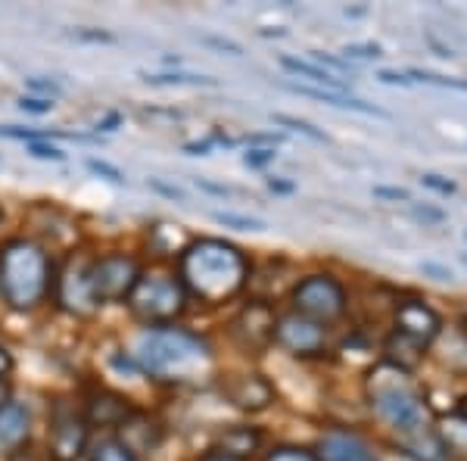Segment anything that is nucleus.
Masks as SVG:
<instances>
[{"mask_svg": "<svg viewBox=\"0 0 467 461\" xmlns=\"http://www.w3.org/2000/svg\"><path fill=\"white\" fill-rule=\"evenodd\" d=\"M268 187H271V191H275V194H293V184H290V181H277V178H271V181H268Z\"/></svg>", "mask_w": 467, "mask_h": 461, "instance_id": "a18cd8bd", "label": "nucleus"}, {"mask_svg": "<svg viewBox=\"0 0 467 461\" xmlns=\"http://www.w3.org/2000/svg\"><path fill=\"white\" fill-rule=\"evenodd\" d=\"M6 403H10V393H6V383L0 381V408H4Z\"/></svg>", "mask_w": 467, "mask_h": 461, "instance_id": "3c124183", "label": "nucleus"}, {"mask_svg": "<svg viewBox=\"0 0 467 461\" xmlns=\"http://www.w3.org/2000/svg\"><path fill=\"white\" fill-rule=\"evenodd\" d=\"M293 306L306 319L327 324L337 321L346 312V290L330 275H308L293 290Z\"/></svg>", "mask_w": 467, "mask_h": 461, "instance_id": "423d86ee", "label": "nucleus"}, {"mask_svg": "<svg viewBox=\"0 0 467 461\" xmlns=\"http://www.w3.org/2000/svg\"><path fill=\"white\" fill-rule=\"evenodd\" d=\"M420 271H424V275H433L436 281H451V271L442 268V266H436V262H424V266H420Z\"/></svg>", "mask_w": 467, "mask_h": 461, "instance_id": "e433bc0d", "label": "nucleus"}, {"mask_svg": "<svg viewBox=\"0 0 467 461\" xmlns=\"http://www.w3.org/2000/svg\"><path fill=\"white\" fill-rule=\"evenodd\" d=\"M378 79L383 81V85H399V88H409L411 85V79H409V75H399V72H380L378 75Z\"/></svg>", "mask_w": 467, "mask_h": 461, "instance_id": "4c0bfd02", "label": "nucleus"}, {"mask_svg": "<svg viewBox=\"0 0 467 461\" xmlns=\"http://www.w3.org/2000/svg\"><path fill=\"white\" fill-rule=\"evenodd\" d=\"M150 187H156V191H160V194H165V196H175V200H184V194H181L178 187L160 184V181H150Z\"/></svg>", "mask_w": 467, "mask_h": 461, "instance_id": "c03bdc74", "label": "nucleus"}, {"mask_svg": "<svg viewBox=\"0 0 467 461\" xmlns=\"http://www.w3.org/2000/svg\"><path fill=\"white\" fill-rule=\"evenodd\" d=\"M57 299L66 312L78 315V319H90L97 312V297L90 290V281H88V268L81 262H69L66 271L59 275V284H57Z\"/></svg>", "mask_w": 467, "mask_h": 461, "instance_id": "9b49d317", "label": "nucleus"}, {"mask_svg": "<svg viewBox=\"0 0 467 461\" xmlns=\"http://www.w3.org/2000/svg\"><path fill=\"white\" fill-rule=\"evenodd\" d=\"M281 66L293 75H303L312 88H324V90H337V94H346V81L334 79V75H327L324 69H318L315 63H306V59H296V57H281Z\"/></svg>", "mask_w": 467, "mask_h": 461, "instance_id": "a211bd4d", "label": "nucleus"}, {"mask_svg": "<svg viewBox=\"0 0 467 461\" xmlns=\"http://www.w3.org/2000/svg\"><path fill=\"white\" fill-rule=\"evenodd\" d=\"M10 461H37L35 456H28V452H16V456H13Z\"/></svg>", "mask_w": 467, "mask_h": 461, "instance_id": "603ef678", "label": "nucleus"}, {"mask_svg": "<svg viewBox=\"0 0 467 461\" xmlns=\"http://www.w3.org/2000/svg\"><path fill=\"white\" fill-rule=\"evenodd\" d=\"M259 440H262V436H259V430H255V427H231V430H224V434H222V449H218V452L244 461L250 452H255Z\"/></svg>", "mask_w": 467, "mask_h": 461, "instance_id": "6ab92c4d", "label": "nucleus"}, {"mask_svg": "<svg viewBox=\"0 0 467 461\" xmlns=\"http://www.w3.org/2000/svg\"><path fill=\"white\" fill-rule=\"evenodd\" d=\"M374 196H387V200H409V191H402V187H374Z\"/></svg>", "mask_w": 467, "mask_h": 461, "instance_id": "58836bf2", "label": "nucleus"}, {"mask_svg": "<svg viewBox=\"0 0 467 461\" xmlns=\"http://www.w3.org/2000/svg\"><path fill=\"white\" fill-rule=\"evenodd\" d=\"M119 122H122V119H119L116 112H109L107 119H100V122H97V131H116Z\"/></svg>", "mask_w": 467, "mask_h": 461, "instance_id": "79ce46f5", "label": "nucleus"}, {"mask_svg": "<svg viewBox=\"0 0 467 461\" xmlns=\"http://www.w3.org/2000/svg\"><path fill=\"white\" fill-rule=\"evenodd\" d=\"M202 44H209V47H218V50H228L231 57H240L244 50H240V44L228 41V37H202Z\"/></svg>", "mask_w": 467, "mask_h": 461, "instance_id": "f704fd0d", "label": "nucleus"}, {"mask_svg": "<svg viewBox=\"0 0 467 461\" xmlns=\"http://www.w3.org/2000/svg\"><path fill=\"white\" fill-rule=\"evenodd\" d=\"M246 275H250L246 256L224 240L202 237L181 253V284L191 297L209 306L237 297L246 284Z\"/></svg>", "mask_w": 467, "mask_h": 461, "instance_id": "f257e3e1", "label": "nucleus"}, {"mask_svg": "<svg viewBox=\"0 0 467 461\" xmlns=\"http://www.w3.org/2000/svg\"><path fill=\"white\" fill-rule=\"evenodd\" d=\"M90 461H138V458L119 443H100L94 452H90Z\"/></svg>", "mask_w": 467, "mask_h": 461, "instance_id": "b1692460", "label": "nucleus"}, {"mask_svg": "<svg viewBox=\"0 0 467 461\" xmlns=\"http://www.w3.org/2000/svg\"><path fill=\"white\" fill-rule=\"evenodd\" d=\"M28 153H32L35 160H54V162H63V160H66L63 150L54 147V143H44V141L28 143Z\"/></svg>", "mask_w": 467, "mask_h": 461, "instance_id": "cd10ccee", "label": "nucleus"}, {"mask_svg": "<svg viewBox=\"0 0 467 461\" xmlns=\"http://www.w3.org/2000/svg\"><path fill=\"white\" fill-rule=\"evenodd\" d=\"M275 340L293 355H318L324 352L327 334H324V324L293 312V315H284V319L275 324Z\"/></svg>", "mask_w": 467, "mask_h": 461, "instance_id": "6e6552de", "label": "nucleus"}, {"mask_svg": "<svg viewBox=\"0 0 467 461\" xmlns=\"http://www.w3.org/2000/svg\"><path fill=\"white\" fill-rule=\"evenodd\" d=\"M19 110L35 112V116H44V112L54 110V100H47V97H22V100H19Z\"/></svg>", "mask_w": 467, "mask_h": 461, "instance_id": "473e14b6", "label": "nucleus"}, {"mask_svg": "<svg viewBox=\"0 0 467 461\" xmlns=\"http://www.w3.org/2000/svg\"><path fill=\"white\" fill-rule=\"evenodd\" d=\"M396 334H402L405 340H411V343L427 350V346L442 334V321L427 302L405 299L402 306L396 309Z\"/></svg>", "mask_w": 467, "mask_h": 461, "instance_id": "9d476101", "label": "nucleus"}, {"mask_svg": "<svg viewBox=\"0 0 467 461\" xmlns=\"http://www.w3.org/2000/svg\"><path fill=\"white\" fill-rule=\"evenodd\" d=\"M50 290V259L35 240L16 237L0 249V297L16 312L44 302Z\"/></svg>", "mask_w": 467, "mask_h": 461, "instance_id": "20e7f679", "label": "nucleus"}, {"mask_svg": "<svg viewBox=\"0 0 467 461\" xmlns=\"http://www.w3.org/2000/svg\"><path fill=\"white\" fill-rule=\"evenodd\" d=\"M88 443V421L75 408L59 405L50 430V456L54 461H78Z\"/></svg>", "mask_w": 467, "mask_h": 461, "instance_id": "1a4fd4ad", "label": "nucleus"}, {"mask_svg": "<svg viewBox=\"0 0 467 461\" xmlns=\"http://www.w3.org/2000/svg\"><path fill=\"white\" fill-rule=\"evenodd\" d=\"M147 85L171 88V85H191V88H213L215 79L209 75H187V72H169V75H144Z\"/></svg>", "mask_w": 467, "mask_h": 461, "instance_id": "aec40b11", "label": "nucleus"}, {"mask_svg": "<svg viewBox=\"0 0 467 461\" xmlns=\"http://www.w3.org/2000/svg\"><path fill=\"white\" fill-rule=\"evenodd\" d=\"M365 461H374V458H365Z\"/></svg>", "mask_w": 467, "mask_h": 461, "instance_id": "6e6d98bb", "label": "nucleus"}, {"mask_svg": "<svg viewBox=\"0 0 467 461\" xmlns=\"http://www.w3.org/2000/svg\"><path fill=\"white\" fill-rule=\"evenodd\" d=\"M312 63L327 75H334V79H340V81H346V75H349V66H346L340 57L321 54V50H312ZM346 85H349V81H346Z\"/></svg>", "mask_w": 467, "mask_h": 461, "instance_id": "5701e85b", "label": "nucleus"}, {"mask_svg": "<svg viewBox=\"0 0 467 461\" xmlns=\"http://www.w3.org/2000/svg\"><path fill=\"white\" fill-rule=\"evenodd\" d=\"M119 445H125L134 458L147 456L160 445V427L147 418V414H128V418L119 424Z\"/></svg>", "mask_w": 467, "mask_h": 461, "instance_id": "ddd939ff", "label": "nucleus"}, {"mask_svg": "<svg viewBox=\"0 0 467 461\" xmlns=\"http://www.w3.org/2000/svg\"><path fill=\"white\" fill-rule=\"evenodd\" d=\"M140 266L131 259V256L122 253H109L103 259H97L94 266L88 268V281L90 290H94L97 302H122L131 297V290L140 281Z\"/></svg>", "mask_w": 467, "mask_h": 461, "instance_id": "0eeeda50", "label": "nucleus"}, {"mask_svg": "<svg viewBox=\"0 0 467 461\" xmlns=\"http://www.w3.org/2000/svg\"><path fill=\"white\" fill-rule=\"evenodd\" d=\"M88 169L90 172H97V175H103L107 181H112V184H122L125 175L116 169V165H109V162H100V160H88Z\"/></svg>", "mask_w": 467, "mask_h": 461, "instance_id": "2f4dec72", "label": "nucleus"}, {"mask_svg": "<svg viewBox=\"0 0 467 461\" xmlns=\"http://www.w3.org/2000/svg\"><path fill=\"white\" fill-rule=\"evenodd\" d=\"M78 37H85V41H112V35L103 32H78Z\"/></svg>", "mask_w": 467, "mask_h": 461, "instance_id": "09e8293b", "label": "nucleus"}, {"mask_svg": "<svg viewBox=\"0 0 467 461\" xmlns=\"http://www.w3.org/2000/svg\"><path fill=\"white\" fill-rule=\"evenodd\" d=\"M209 150H213V141L184 143V153H191V156H209Z\"/></svg>", "mask_w": 467, "mask_h": 461, "instance_id": "ea45409f", "label": "nucleus"}, {"mask_svg": "<svg viewBox=\"0 0 467 461\" xmlns=\"http://www.w3.org/2000/svg\"><path fill=\"white\" fill-rule=\"evenodd\" d=\"M414 213H418L420 218H431V222H442V218H446L442 213H436V209H427V206H418Z\"/></svg>", "mask_w": 467, "mask_h": 461, "instance_id": "49530a36", "label": "nucleus"}, {"mask_svg": "<svg viewBox=\"0 0 467 461\" xmlns=\"http://www.w3.org/2000/svg\"><path fill=\"white\" fill-rule=\"evenodd\" d=\"M368 443L361 436L349 434V430H334V434H324L318 443V461H365Z\"/></svg>", "mask_w": 467, "mask_h": 461, "instance_id": "2eb2a0df", "label": "nucleus"}, {"mask_svg": "<svg viewBox=\"0 0 467 461\" xmlns=\"http://www.w3.org/2000/svg\"><path fill=\"white\" fill-rule=\"evenodd\" d=\"M458 418H462V421H467V396L462 399V405H458Z\"/></svg>", "mask_w": 467, "mask_h": 461, "instance_id": "864d4df0", "label": "nucleus"}, {"mask_svg": "<svg viewBox=\"0 0 467 461\" xmlns=\"http://www.w3.org/2000/svg\"><path fill=\"white\" fill-rule=\"evenodd\" d=\"M442 443H446L449 456H458L467 461V421L462 418H451L446 427H442Z\"/></svg>", "mask_w": 467, "mask_h": 461, "instance_id": "412c9836", "label": "nucleus"}, {"mask_svg": "<svg viewBox=\"0 0 467 461\" xmlns=\"http://www.w3.org/2000/svg\"><path fill=\"white\" fill-rule=\"evenodd\" d=\"M462 262H464V266H467V253H464V256H462Z\"/></svg>", "mask_w": 467, "mask_h": 461, "instance_id": "5fc2aeb1", "label": "nucleus"}, {"mask_svg": "<svg viewBox=\"0 0 467 461\" xmlns=\"http://www.w3.org/2000/svg\"><path fill=\"white\" fill-rule=\"evenodd\" d=\"M131 414V408L122 396L116 393H94L88 403V418L90 424H103V427H119L122 421Z\"/></svg>", "mask_w": 467, "mask_h": 461, "instance_id": "dca6fc26", "label": "nucleus"}, {"mask_svg": "<svg viewBox=\"0 0 467 461\" xmlns=\"http://www.w3.org/2000/svg\"><path fill=\"white\" fill-rule=\"evenodd\" d=\"M200 461H240V458H231V456H224V452H209V456H202Z\"/></svg>", "mask_w": 467, "mask_h": 461, "instance_id": "8fccbe9b", "label": "nucleus"}, {"mask_svg": "<svg viewBox=\"0 0 467 461\" xmlns=\"http://www.w3.org/2000/svg\"><path fill=\"white\" fill-rule=\"evenodd\" d=\"M138 368L162 383H197L213 374V350L184 328H153L138 340Z\"/></svg>", "mask_w": 467, "mask_h": 461, "instance_id": "f03ea898", "label": "nucleus"}, {"mask_svg": "<svg viewBox=\"0 0 467 461\" xmlns=\"http://www.w3.org/2000/svg\"><path fill=\"white\" fill-rule=\"evenodd\" d=\"M265 461H318V456L303 449V445H281V449L271 452Z\"/></svg>", "mask_w": 467, "mask_h": 461, "instance_id": "393cba45", "label": "nucleus"}, {"mask_svg": "<svg viewBox=\"0 0 467 461\" xmlns=\"http://www.w3.org/2000/svg\"><path fill=\"white\" fill-rule=\"evenodd\" d=\"M28 440V412L19 403H6L0 408V445L16 449Z\"/></svg>", "mask_w": 467, "mask_h": 461, "instance_id": "f3484780", "label": "nucleus"}, {"mask_svg": "<svg viewBox=\"0 0 467 461\" xmlns=\"http://www.w3.org/2000/svg\"><path fill=\"white\" fill-rule=\"evenodd\" d=\"M112 365L116 368H122V372H131V374H138V365H131L128 359H122V355H112Z\"/></svg>", "mask_w": 467, "mask_h": 461, "instance_id": "de8ad7c7", "label": "nucleus"}, {"mask_svg": "<svg viewBox=\"0 0 467 461\" xmlns=\"http://www.w3.org/2000/svg\"><path fill=\"white\" fill-rule=\"evenodd\" d=\"M128 306L134 309V315L153 324L175 321L187 306V290L175 275H162V271H150L140 275L138 287L128 297Z\"/></svg>", "mask_w": 467, "mask_h": 461, "instance_id": "39448f33", "label": "nucleus"}, {"mask_svg": "<svg viewBox=\"0 0 467 461\" xmlns=\"http://www.w3.org/2000/svg\"><path fill=\"white\" fill-rule=\"evenodd\" d=\"M197 187H202V191H209V194H218V196H228V194H231L228 187L213 184V181H202V178H197Z\"/></svg>", "mask_w": 467, "mask_h": 461, "instance_id": "a19ab883", "label": "nucleus"}, {"mask_svg": "<svg viewBox=\"0 0 467 461\" xmlns=\"http://www.w3.org/2000/svg\"><path fill=\"white\" fill-rule=\"evenodd\" d=\"M271 119H275L277 125H287V128H293V131L306 134L308 141H318V143L327 141V138H324V131H318V128H312L308 122H303V119H293V116H271Z\"/></svg>", "mask_w": 467, "mask_h": 461, "instance_id": "a878e982", "label": "nucleus"}, {"mask_svg": "<svg viewBox=\"0 0 467 461\" xmlns=\"http://www.w3.org/2000/svg\"><path fill=\"white\" fill-rule=\"evenodd\" d=\"M411 79L427 81V85H440V88H455V90H464V94H467V81H462V79H442V75L420 72V69H414V72H411Z\"/></svg>", "mask_w": 467, "mask_h": 461, "instance_id": "bb28decb", "label": "nucleus"}, {"mask_svg": "<svg viewBox=\"0 0 467 461\" xmlns=\"http://www.w3.org/2000/svg\"><path fill=\"white\" fill-rule=\"evenodd\" d=\"M28 88H32L35 94H47V100L59 94V85H54V81H41V79H28Z\"/></svg>", "mask_w": 467, "mask_h": 461, "instance_id": "c9c22d12", "label": "nucleus"}, {"mask_svg": "<svg viewBox=\"0 0 467 461\" xmlns=\"http://www.w3.org/2000/svg\"><path fill=\"white\" fill-rule=\"evenodd\" d=\"M275 312L268 306H250L237 315L234 334L250 350H262V346H268V340H275Z\"/></svg>", "mask_w": 467, "mask_h": 461, "instance_id": "f8f14e48", "label": "nucleus"}, {"mask_svg": "<svg viewBox=\"0 0 467 461\" xmlns=\"http://www.w3.org/2000/svg\"><path fill=\"white\" fill-rule=\"evenodd\" d=\"M368 399H371L374 412L380 414V421H387L396 430L399 440H409V436L431 430V408L424 405V396L411 383L409 372L389 365V361H383L371 372Z\"/></svg>", "mask_w": 467, "mask_h": 461, "instance_id": "7ed1b4c3", "label": "nucleus"}, {"mask_svg": "<svg viewBox=\"0 0 467 461\" xmlns=\"http://www.w3.org/2000/svg\"><path fill=\"white\" fill-rule=\"evenodd\" d=\"M275 147H259V150H250V153L244 156V165H250V169H262V165L275 162Z\"/></svg>", "mask_w": 467, "mask_h": 461, "instance_id": "c756f323", "label": "nucleus"}, {"mask_svg": "<svg viewBox=\"0 0 467 461\" xmlns=\"http://www.w3.org/2000/svg\"><path fill=\"white\" fill-rule=\"evenodd\" d=\"M213 218L224 228H234V231H265L268 225L262 218H253V215H237V213H213Z\"/></svg>", "mask_w": 467, "mask_h": 461, "instance_id": "4be33fe9", "label": "nucleus"}, {"mask_svg": "<svg viewBox=\"0 0 467 461\" xmlns=\"http://www.w3.org/2000/svg\"><path fill=\"white\" fill-rule=\"evenodd\" d=\"M420 184L431 187V191H436V194H442V196H451V194H455V184H451L449 178H442V175H433V172L420 175Z\"/></svg>", "mask_w": 467, "mask_h": 461, "instance_id": "7c9ffc66", "label": "nucleus"}, {"mask_svg": "<svg viewBox=\"0 0 467 461\" xmlns=\"http://www.w3.org/2000/svg\"><path fill=\"white\" fill-rule=\"evenodd\" d=\"M13 372V355L4 350V346H0V377H6Z\"/></svg>", "mask_w": 467, "mask_h": 461, "instance_id": "37998d69", "label": "nucleus"}, {"mask_svg": "<svg viewBox=\"0 0 467 461\" xmlns=\"http://www.w3.org/2000/svg\"><path fill=\"white\" fill-rule=\"evenodd\" d=\"M224 393H228V399L237 408H244V412H262L268 403H271V387L265 377L259 374H244V377H234V381L224 387Z\"/></svg>", "mask_w": 467, "mask_h": 461, "instance_id": "4468645a", "label": "nucleus"}, {"mask_svg": "<svg viewBox=\"0 0 467 461\" xmlns=\"http://www.w3.org/2000/svg\"><path fill=\"white\" fill-rule=\"evenodd\" d=\"M0 138H10V141H28V143H35V141L47 138V134H44V131H28V128H16V125H4V128H0Z\"/></svg>", "mask_w": 467, "mask_h": 461, "instance_id": "c85d7f7f", "label": "nucleus"}, {"mask_svg": "<svg viewBox=\"0 0 467 461\" xmlns=\"http://www.w3.org/2000/svg\"><path fill=\"white\" fill-rule=\"evenodd\" d=\"M343 54L346 57H358V59H378L380 47H378V44H346Z\"/></svg>", "mask_w": 467, "mask_h": 461, "instance_id": "72a5a7b5", "label": "nucleus"}]
</instances>
